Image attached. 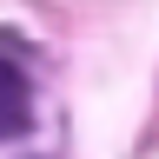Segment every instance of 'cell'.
I'll use <instances>...</instances> for the list:
<instances>
[{"label": "cell", "instance_id": "1", "mask_svg": "<svg viewBox=\"0 0 159 159\" xmlns=\"http://www.w3.org/2000/svg\"><path fill=\"white\" fill-rule=\"evenodd\" d=\"M0 113H27V73L13 60H0Z\"/></svg>", "mask_w": 159, "mask_h": 159}]
</instances>
